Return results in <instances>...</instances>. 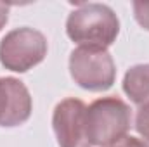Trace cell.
<instances>
[{"label":"cell","instance_id":"1","mask_svg":"<svg viewBox=\"0 0 149 147\" xmlns=\"http://www.w3.org/2000/svg\"><path fill=\"white\" fill-rule=\"evenodd\" d=\"M66 33L80 47L108 50L120 33V19L106 3H78L68 16Z\"/></svg>","mask_w":149,"mask_h":147},{"label":"cell","instance_id":"2","mask_svg":"<svg viewBox=\"0 0 149 147\" xmlns=\"http://www.w3.org/2000/svg\"><path fill=\"white\" fill-rule=\"evenodd\" d=\"M85 119L90 144L108 147L127 137L132 126V109L120 97H101L87 107Z\"/></svg>","mask_w":149,"mask_h":147},{"label":"cell","instance_id":"3","mask_svg":"<svg viewBox=\"0 0 149 147\" xmlns=\"http://www.w3.org/2000/svg\"><path fill=\"white\" fill-rule=\"evenodd\" d=\"M47 55V38L38 30L23 26L0 40V62L14 73H26Z\"/></svg>","mask_w":149,"mask_h":147},{"label":"cell","instance_id":"4","mask_svg":"<svg viewBox=\"0 0 149 147\" xmlns=\"http://www.w3.org/2000/svg\"><path fill=\"white\" fill-rule=\"evenodd\" d=\"M70 74L78 87L104 92L114 83L116 66L108 50L78 47L70 55Z\"/></svg>","mask_w":149,"mask_h":147},{"label":"cell","instance_id":"5","mask_svg":"<svg viewBox=\"0 0 149 147\" xmlns=\"http://www.w3.org/2000/svg\"><path fill=\"white\" fill-rule=\"evenodd\" d=\"M87 106L83 101L68 97L52 114V128L59 147H92L87 135Z\"/></svg>","mask_w":149,"mask_h":147},{"label":"cell","instance_id":"6","mask_svg":"<svg viewBox=\"0 0 149 147\" xmlns=\"http://www.w3.org/2000/svg\"><path fill=\"white\" fill-rule=\"evenodd\" d=\"M33 102L26 85L17 78H0V126L12 128L26 123Z\"/></svg>","mask_w":149,"mask_h":147},{"label":"cell","instance_id":"7","mask_svg":"<svg viewBox=\"0 0 149 147\" xmlns=\"http://www.w3.org/2000/svg\"><path fill=\"white\" fill-rule=\"evenodd\" d=\"M123 92L139 107L149 106V64L132 66L125 73Z\"/></svg>","mask_w":149,"mask_h":147},{"label":"cell","instance_id":"8","mask_svg":"<svg viewBox=\"0 0 149 147\" xmlns=\"http://www.w3.org/2000/svg\"><path fill=\"white\" fill-rule=\"evenodd\" d=\"M135 130L144 137V142H149V106L139 107L135 116Z\"/></svg>","mask_w":149,"mask_h":147},{"label":"cell","instance_id":"9","mask_svg":"<svg viewBox=\"0 0 149 147\" xmlns=\"http://www.w3.org/2000/svg\"><path fill=\"white\" fill-rule=\"evenodd\" d=\"M134 16L137 19V23L149 31V2H134Z\"/></svg>","mask_w":149,"mask_h":147},{"label":"cell","instance_id":"10","mask_svg":"<svg viewBox=\"0 0 149 147\" xmlns=\"http://www.w3.org/2000/svg\"><path fill=\"white\" fill-rule=\"evenodd\" d=\"M108 147H149V146H148V142H144V140H141V139H137V137L127 135V137H123L121 140H118L116 144L108 146Z\"/></svg>","mask_w":149,"mask_h":147},{"label":"cell","instance_id":"11","mask_svg":"<svg viewBox=\"0 0 149 147\" xmlns=\"http://www.w3.org/2000/svg\"><path fill=\"white\" fill-rule=\"evenodd\" d=\"M9 9H10V5H9V3L0 2V31H2V28L5 26L7 19H9Z\"/></svg>","mask_w":149,"mask_h":147}]
</instances>
